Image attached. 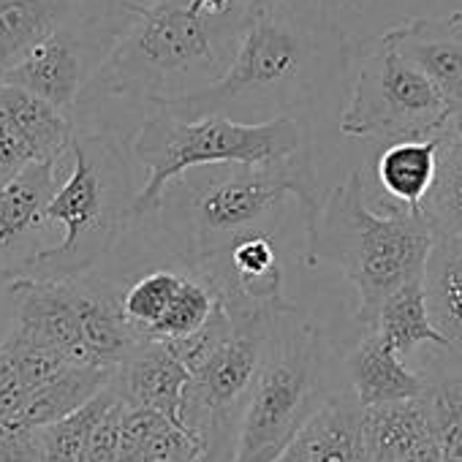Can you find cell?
I'll list each match as a JSON object with an SVG mask.
<instances>
[{"label":"cell","instance_id":"1","mask_svg":"<svg viewBox=\"0 0 462 462\" xmlns=\"http://www.w3.org/2000/svg\"><path fill=\"white\" fill-rule=\"evenodd\" d=\"M262 6L264 0H147L85 88L77 128L109 104L147 112L217 82Z\"/></svg>","mask_w":462,"mask_h":462},{"label":"cell","instance_id":"2","mask_svg":"<svg viewBox=\"0 0 462 462\" xmlns=\"http://www.w3.org/2000/svg\"><path fill=\"white\" fill-rule=\"evenodd\" d=\"M300 4L302 0L264 4L217 82L158 106L182 117L220 115L240 123H264L310 101L343 71L348 47L335 25L302 12Z\"/></svg>","mask_w":462,"mask_h":462},{"label":"cell","instance_id":"3","mask_svg":"<svg viewBox=\"0 0 462 462\" xmlns=\"http://www.w3.org/2000/svg\"><path fill=\"white\" fill-rule=\"evenodd\" d=\"M435 228L424 209L378 215L365 199V174L356 169L335 185L319 220L305 231V264L337 267L356 289V321L373 327L383 300L424 278Z\"/></svg>","mask_w":462,"mask_h":462},{"label":"cell","instance_id":"4","mask_svg":"<svg viewBox=\"0 0 462 462\" xmlns=\"http://www.w3.org/2000/svg\"><path fill=\"white\" fill-rule=\"evenodd\" d=\"M136 193L120 136L104 128H77L69 166L50 201V223L63 228V237L33 262L28 275L74 278L93 273L134 220Z\"/></svg>","mask_w":462,"mask_h":462},{"label":"cell","instance_id":"5","mask_svg":"<svg viewBox=\"0 0 462 462\" xmlns=\"http://www.w3.org/2000/svg\"><path fill=\"white\" fill-rule=\"evenodd\" d=\"M313 144L302 117L281 115L264 123H240L220 115L182 117L166 106L144 112L134 136V158L147 169L136 193L134 220L161 215L166 190L193 169L220 163H270Z\"/></svg>","mask_w":462,"mask_h":462},{"label":"cell","instance_id":"6","mask_svg":"<svg viewBox=\"0 0 462 462\" xmlns=\"http://www.w3.org/2000/svg\"><path fill=\"white\" fill-rule=\"evenodd\" d=\"M199 180H177L185 196V254L190 267L240 231L267 226L286 196L300 201L305 231L319 220L327 193L321 190L313 144L270 163H220L199 169Z\"/></svg>","mask_w":462,"mask_h":462},{"label":"cell","instance_id":"7","mask_svg":"<svg viewBox=\"0 0 462 462\" xmlns=\"http://www.w3.org/2000/svg\"><path fill=\"white\" fill-rule=\"evenodd\" d=\"M321 332L291 302L275 313L264 362L251 392L235 462H273L324 402Z\"/></svg>","mask_w":462,"mask_h":462},{"label":"cell","instance_id":"8","mask_svg":"<svg viewBox=\"0 0 462 462\" xmlns=\"http://www.w3.org/2000/svg\"><path fill=\"white\" fill-rule=\"evenodd\" d=\"M289 305H223L231 316V332L207 365L190 375L180 408V427L201 443L207 462H235L270 327L275 313Z\"/></svg>","mask_w":462,"mask_h":462},{"label":"cell","instance_id":"9","mask_svg":"<svg viewBox=\"0 0 462 462\" xmlns=\"http://www.w3.org/2000/svg\"><path fill=\"white\" fill-rule=\"evenodd\" d=\"M451 128L446 98L392 42L378 36L356 60V79L340 112V134L351 139H427Z\"/></svg>","mask_w":462,"mask_h":462},{"label":"cell","instance_id":"10","mask_svg":"<svg viewBox=\"0 0 462 462\" xmlns=\"http://www.w3.org/2000/svg\"><path fill=\"white\" fill-rule=\"evenodd\" d=\"M128 25L131 23L98 20L77 12L0 82L36 93L74 120L85 88Z\"/></svg>","mask_w":462,"mask_h":462},{"label":"cell","instance_id":"11","mask_svg":"<svg viewBox=\"0 0 462 462\" xmlns=\"http://www.w3.org/2000/svg\"><path fill=\"white\" fill-rule=\"evenodd\" d=\"M71 152V150H69ZM69 166L63 161L36 163L0 185V278L14 281L33 270V262L50 248V201Z\"/></svg>","mask_w":462,"mask_h":462},{"label":"cell","instance_id":"12","mask_svg":"<svg viewBox=\"0 0 462 462\" xmlns=\"http://www.w3.org/2000/svg\"><path fill=\"white\" fill-rule=\"evenodd\" d=\"M77 123L36 93L0 82V185L20 171L63 161Z\"/></svg>","mask_w":462,"mask_h":462},{"label":"cell","instance_id":"13","mask_svg":"<svg viewBox=\"0 0 462 462\" xmlns=\"http://www.w3.org/2000/svg\"><path fill=\"white\" fill-rule=\"evenodd\" d=\"M386 33L446 98L451 115L448 131H462V12L448 17H416L392 25Z\"/></svg>","mask_w":462,"mask_h":462},{"label":"cell","instance_id":"14","mask_svg":"<svg viewBox=\"0 0 462 462\" xmlns=\"http://www.w3.org/2000/svg\"><path fill=\"white\" fill-rule=\"evenodd\" d=\"M190 373L166 340L144 337L115 370L112 386L131 408H150L180 424Z\"/></svg>","mask_w":462,"mask_h":462},{"label":"cell","instance_id":"15","mask_svg":"<svg viewBox=\"0 0 462 462\" xmlns=\"http://www.w3.org/2000/svg\"><path fill=\"white\" fill-rule=\"evenodd\" d=\"M346 370L351 389L365 408L421 397L430 386V378L411 370L405 359L373 327H367L362 340L346 356Z\"/></svg>","mask_w":462,"mask_h":462},{"label":"cell","instance_id":"16","mask_svg":"<svg viewBox=\"0 0 462 462\" xmlns=\"http://www.w3.org/2000/svg\"><path fill=\"white\" fill-rule=\"evenodd\" d=\"M305 462H367L365 405L348 392L327 394L297 435Z\"/></svg>","mask_w":462,"mask_h":462},{"label":"cell","instance_id":"17","mask_svg":"<svg viewBox=\"0 0 462 462\" xmlns=\"http://www.w3.org/2000/svg\"><path fill=\"white\" fill-rule=\"evenodd\" d=\"M446 134H435L427 139H400L386 142L375 158V177L389 199L397 201V209H421L440 163V150Z\"/></svg>","mask_w":462,"mask_h":462},{"label":"cell","instance_id":"18","mask_svg":"<svg viewBox=\"0 0 462 462\" xmlns=\"http://www.w3.org/2000/svg\"><path fill=\"white\" fill-rule=\"evenodd\" d=\"M367 462H405L419 446L435 440L427 397L365 408Z\"/></svg>","mask_w":462,"mask_h":462},{"label":"cell","instance_id":"19","mask_svg":"<svg viewBox=\"0 0 462 462\" xmlns=\"http://www.w3.org/2000/svg\"><path fill=\"white\" fill-rule=\"evenodd\" d=\"M77 12V0H0V79Z\"/></svg>","mask_w":462,"mask_h":462},{"label":"cell","instance_id":"20","mask_svg":"<svg viewBox=\"0 0 462 462\" xmlns=\"http://www.w3.org/2000/svg\"><path fill=\"white\" fill-rule=\"evenodd\" d=\"M373 329L402 356L408 359L421 343L438 346L443 351H451V340L440 332L430 313L427 302V286L424 278L405 283L394 294H389L373 321Z\"/></svg>","mask_w":462,"mask_h":462},{"label":"cell","instance_id":"21","mask_svg":"<svg viewBox=\"0 0 462 462\" xmlns=\"http://www.w3.org/2000/svg\"><path fill=\"white\" fill-rule=\"evenodd\" d=\"M427 302L435 324L451 340V354L462 356V240L435 237L427 273Z\"/></svg>","mask_w":462,"mask_h":462},{"label":"cell","instance_id":"22","mask_svg":"<svg viewBox=\"0 0 462 462\" xmlns=\"http://www.w3.org/2000/svg\"><path fill=\"white\" fill-rule=\"evenodd\" d=\"M120 400L115 386L109 383L96 397H90L82 408L71 411L69 416L39 427V462H77L85 451L96 424L104 413Z\"/></svg>","mask_w":462,"mask_h":462},{"label":"cell","instance_id":"23","mask_svg":"<svg viewBox=\"0 0 462 462\" xmlns=\"http://www.w3.org/2000/svg\"><path fill=\"white\" fill-rule=\"evenodd\" d=\"M435 228V237H459L462 240V134L448 131L435 185L421 207Z\"/></svg>","mask_w":462,"mask_h":462},{"label":"cell","instance_id":"24","mask_svg":"<svg viewBox=\"0 0 462 462\" xmlns=\"http://www.w3.org/2000/svg\"><path fill=\"white\" fill-rule=\"evenodd\" d=\"M182 278H185V264L182 270L158 267L139 275L134 283L123 286V313L142 337H150L152 329L161 324Z\"/></svg>","mask_w":462,"mask_h":462},{"label":"cell","instance_id":"25","mask_svg":"<svg viewBox=\"0 0 462 462\" xmlns=\"http://www.w3.org/2000/svg\"><path fill=\"white\" fill-rule=\"evenodd\" d=\"M427 405L443 462H462V370L430 378Z\"/></svg>","mask_w":462,"mask_h":462},{"label":"cell","instance_id":"26","mask_svg":"<svg viewBox=\"0 0 462 462\" xmlns=\"http://www.w3.org/2000/svg\"><path fill=\"white\" fill-rule=\"evenodd\" d=\"M217 302L220 300H217L215 289L201 275H196L193 270L185 267V278H182L166 316L161 319V324L152 329L150 337L152 340H180V337L201 329L209 321V316L215 313Z\"/></svg>","mask_w":462,"mask_h":462},{"label":"cell","instance_id":"27","mask_svg":"<svg viewBox=\"0 0 462 462\" xmlns=\"http://www.w3.org/2000/svg\"><path fill=\"white\" fill-rule=\"evenodd\" d=\"M123 413H125V402L117 400L104 419L96 424L85 451L79 454L77 462H117L120 454V427H123Z\"/></svg>","mask_w":462,"mask_h":462},{"label":"cell","instance_id":"28","mask_svg":"<svg viewBox=\"0 0 462 462\" xmlns=\"http://www.w3.org/2000/svg\"><path fill=\"white\" fill-rule=\"evenodd\" d=\"M0 462H39V427L0 421Z\"/></svg>","mask_w":462,"mask_h":462},{"label":"cell","instance_id":"29","mask_svg":"<svg viewBox=\"0 0 462 462\" xmlns=\"http://www.w3.org/2000/svg\"><path fill=\"white\" fill-rule=\"evenodd\" d=\"M144 4L147 0H77L82 14L98 20H120V23H131Z\"/></svg>","mask_w":462,"mask_h":462},{"label":"cell","instance_id":"30","mask_svg":"<svg viewBox=\"0 0 462 462\" xmlns=\"http://www.w3.org/2000/svg\"><path fill=\"white\" fill-rule=\"evenodd\" d=\"M12 313H14V302H12V281L0 278V340H4L12 329Z\"/></svg>","mask_w":462,"mask_h":462},{"label":"cell","instance_id":"31","mask_svg":"<svg viewBox=\"0 0 462 462\" xmlns=\"http://www.w3.org/2000/svg\"><path fill=\"white\" fill-rule=\"evenodd\" d=\"M273 462H305V451H302V446H300V440L294 438L289 446H286V451L278 457V459H273Z\"/></svg>","mask_w":462,"mask_h":462},{"label":"cell","instance_id":"32","mask_svg":"<svg viewBox=\"0 0 462 462\" xmlns=\"http://www.w3.org/2000/svg\"><path fill=\"white\" fill-rule=\"evenodd\" d=\"M264 4H286V0H264Z\"/></svg>","mask_w":462,"mask_h":462},{"label":"cell","instance_id":"33","mask_svg":"<svg viewBox=\"0 0 462 462\" xmlns=\"http://www.w3.org/2000/svg\"><path fill=\"white\" fill-rule=\"evenodd\" d=\"M459 134H462V131H459Z\"/></svg>","mask_w":462,"mask_h":462}]
</instances>
